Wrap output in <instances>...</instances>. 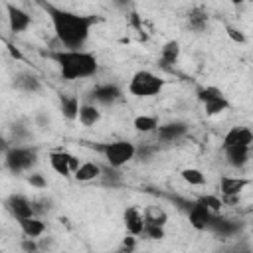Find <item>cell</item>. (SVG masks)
I'll return each mask as SVG.
<instances>
[{"label":"cell","instance_id":"obj_3","mask_svg":"<svg viewBox=\"0 0 253 253\" xmlns=\"http://www.w3.org/2000/svg\"><path fill=\"white\" fill-rule=\"evenodd\" d=\"M93 148H95L97 152H101L103 158H105V162H107V166H111V168H115V170H119V168H123L125 164H128V162L136 156V152H138V148H136L134 142H130V140L95 142Z\"/></svg>","mask_w":253,"mask_h":253},{"label":"cell","instance_id":"obj_10","mask_svg":"<svg viewBox=\"0 0 253 253\" xmlns=\"http://www.w3.org/2000/svg\"><path fill=\"white\" fill-rule=\"evenodd\" d=\"M123 223L125 229L128 231V235L132 237H142V231L146 227V217H144V210H140L138 206H128L123 211Z\"/></svg>","mask_w":253,"mask_h":253},{"label":"cell","instance_id":"obj_2","mask_svg":"<svg viewBox=\"0 0 253 253\" xmlns=\"http://www.w3.org/2000/svg\"><path fill=\"white\" fill-rule=\"evenodd\" d=\"M45 57H49L57 69L61 79L65 81H81L95 77L99 71V59L93 51L87 49H51L45 51Z\"/></svg>","mask_w":253,"mask_h":253},{"label":"cell","instance_id":"obj_20","mask_svg":"<svg viewBox=\"0 0 253 253\" xmlns=\"http://www.w3.org/2000/svg\"><path fill=\"white\" fill-rule=\"evenodd\" d=\"M208 22H210V14H208V10L202 8V6L192 8V10L188 12V16H186V24H188V28H190L192 32H204V30L208 28Z\"/></svg>","mask_w":253,"mask_h":253},{"label":"cell","instance_id":"obj_14","mask_svg":"<svg viewBox=\"0 0 253 253\" xmlns=\"http://www.w3.org/2000/svg\"><path fill=\"white\" fill-rule=\"evenodd\" d=\"M6 14H8L6 16L8 18V28H10L12 34H22L32 26V16L16 4H6Z\"/></svg>","mask_w":253,"mask_h":253},{"label":"cell","instance_id":"obj_22","mask_svg":"<svg viewBox=\"0 0 253 253\" xmlns=\"http://www.w3.org/2000/svg\"><path fill=\"white\" fill-rule=\"evenodd\" d=\"M180 51H182L180 42H178V40H168V42L160 47V63H162L164 67H172V65L178 61Z\"/></svg>","mask_w":253,"mask_h":253},{"label":"cell","instance_id":"obj_27","mask_svg":"<svg viewBox=\"0 0 253 253\" xmlns=\"http://www.w3.org/2000/svg\"><path fill=\"white\" fill-rule=\"evenodd\" d=\"M166 237V231H164V225H158V223H146L144 231H142V239H150V241H160Z\"/></svg>","mask_w":253,"mask_h":253},{"label":"cell","instance_id":"obj_33","mask_svg":"<svg viewBox=\"0 0 253 253\" xmlns=\"http://www.w3.org/2000/svg\"><path fill=\"white\" fill-rule=\"evenodd\" d=\"M36 121H38V125H40L42 128H45V126H49V117H45L43 113H40V115L36 117Z\"/></svg>","mask_w":253,"mask_h":253},{"label":"cell","instance_id":"obj_30","mask_svg":"<svg viewBox=\"0 0 253 253\" xmlns=\"http://www.w3.org/2000/svg\"><path fill=\"white\" fill-rule=\"evenodd\" d=\"M28 184H30L32 188H36V190H45V188H47V180H45L43 174H40V172H32V174L28 176Z\"/></svg>","mask_w":253,"mask_h":253},{"label":"cell","instance_id":"obj_9","mask_svg":"<svg viewBox=\"0 0 253 253\" xmlns=\"http://www.w3.org/2000/svg\"><path fill=\"white\" fill-rule=\"evenodd\" d=\"M4 206H6V210L10 211V215L16 221L18 219H24V217H34L36 215V211H34V200H30L24 194H10L4 200Z\"/></svg>","mask_w":253,"mask_h":253},{"label":"cell","instance_id":"obj_21","mask_svg":"<svg viewBox=\"0 0 253 253\" xmlns=\"http://www.w3.org/2000/svg\"><path fill=\"white\" fill-rule=\"evenodd\" d=\"M99 176H103V166L99 164V162H93V160H85V162H81V166L75 170V174H73V178L77 180V182H91V180H95V178H99Z\"/></svg>","mask_w":253,"mask_h":253},{"label":"cell","instance_id":"obj_5","mask_svg":"<svg viewBox=\"0 0 253 253\" xmlns=\"http://www.w3.org/2000/svg\"><path fill=\"white\" fill-rule=\"evenodd\" d=\"M38 162V148L30 144H14L4 152V164L12 174H22L32 170Z\"/></svg>","mask_w":253,"mask_h":253},{"label":"cell","instance_id":"obj_31","mask_svg":"<svg viewBox=\"0 0 253 253\" xmlns=\"http://www.w3.org/2000/svg\"><path fill=\"white\" fill-rule=\"evenodd\" d=\"M225 32H227L229 40H231V42H235V43H245V42H247L245 34H243L241 30H237V28H231V26H227V28H225Z\"/></svg>","mask_w":253,"mask_h":253},{"label":"cell","instance_id":"obj_29","mask_svg":"<svg viewBox=\"0 0 253 253\" xmlns=\"http://www.w3.org/2000/svg\"><path fill=\"white\" fill-rule=\"evenodd\" d=\"M200 200L213 211V213H219L221 211V206H223V200H219L217 196H213V194H206V196H200Z\"/></svg>","mask_w":253,"mask_h":253},{"label":"cell","instance_id":"obj_12","mask_svg":"<svg viewBox=\"0 0 253 253\" xmlns=\"http://www.w3.org/2000/svg\"><path fill=\"white\" fill-rule=\"evenodd\" d=\"M229 146H245V148H253V130L249 126H231L221 140V150L229 148Z\"/></svg>","mask_w":253,"mask_h":253},{"label":"cell","instance_id":"obj_8","mask_svg":"<svg viewBox=\"0 0 253 253\" xmlns=\"http://www.w3.org/2000/svg\"><path fill=\"white\" fill-rule=\"evenodd\" d=\"M186 211H188V221L196 231H208L210 225H211V219L215 215L200 198L194 200V202H188Z\"/></svg>","mask_w":253,"mask_h":253},{"label":"cell","instance_id":"obj_4","mask_svg":"<svg viewBox=\"0 0 253 253\" xmlns=\"http://www.w3.org/2000/svg\"><path fill=\"white\" fill-rule=\"evenodd\" d=\"M166 85V79H162L160 75H156L154 71L150 69H138L130 75L128 79V93L136 99H150V97H156L162 93Z\"/></svg>","mask_w":253,"mask_h":253},{"label":"cell","instance_id":"obj_28","mask_svg":"<svg viewBox=\"0 0 253 253\" xmlns=\"http://www.w3.org/2000/svg\"><path fill=\"white\" fill-rule=\"evenodd\" d=\"M144 217H146V223H158V225H164L168 219V215L160 208H146Z\"/></svg>","mask_w":253,"mask_h":253},{"label":"cell","instance_id":"obj_35","mask_svg":"<svg viewBox=\"0 0 253 253\" xmlns=\"http://www.w3.org/2000/svg\"><path fill=\"white\" fill-rule=\"evenodd\" d=\"M223 253H235V249H231V251H223Z\"/></svg>","mask_w":253,"mask_h":253},{"label":"cell","instance_id":"obj_7","mask_svg":"<svg viewBox=\"0 0 253 253\" xmlns=\"http://www.w3.org/2000/svg\"><path fill=\"white\" fill-rule=\"evenodd\" d=\"M47 160H49L51 170H53L55 174L63 176V178L73 176L75 170L81 166V160H79L75 154L67 152V150H49Z\"/></svg>","mask_w":253,"mask_h":253},{"label":"cell","instance_id":"obj_17","mask_svg":"<svg viewBox=\"0 0 253 253\" xmlns=\"http://www.w3.org/2000/svg\"><path fill=\"white\" fill-rule=\"evenodd\" d=\"M14 87L20 91V93H28V95H34V93H40L42 91V81L36 73L32 71H20L14 75Z\"/></svg>","mask_w":253,"mask_h":253},{"label":"cell","instance_id":"obj_23","mask_svg":"<svg viewBox=\"0 0 253 253\" xmlns=\"http://www.w3.org/2000/svg\"><path fill=\"white\" fill-rule=\"evenodd\" d=\"M79 109H81V103H79V97L77 95H61V99H59V111H61V115L67 121H77Z\"/></svg>","mask_w":253,"mask_h":253},{"label":"cell","instance_id":"obj_16","mask_svg":"<svg viewBox=\"0 0 253 253\" xmlns=\"http://www.w3.org/2000/svg\"><path fill=\"white\" fill-rule=\"evenodd\" d=\"M249 184H251L249 178L227 174V176H221V178H219V192H221V196H223L225 200H235Z\"/></svg>","mask_w":253,"mask_h":253},{"label":"cell","instance_id":"obj_25","mask_svg":"<svg viewBox=\"0 0 253 253\" xmlns=\"http://www.w3.org/2000/svg\"><path fill=\"white\" fill-rule=\"evenodd\" d=\"M132 126H134L136 132L148 134V132H156V128L160 126V123H158V119L152 117V115H138V117H134Z\"/></svg>","mask_w":253,"mask_h":253},{"label":"cell","instance_id":"obj_18","mask_svg":"<svg viewBox=\"0 0 253 253\" xmlns=\"http://www.w3.org/2000/svg\"><path fill=\"white\" fill-rule=\"evenodd\" d=\"M223 154H225V162L235 168V170H241L247 166L249 162V154H251V148H245V146H229V148H223Z\"/></svg>","mask_w":253,"mask_h":253},{"label":"cell","instance_id":"obj_26","mask_svg":"<svg viewBox=\"0 0 253 253\" xmlns=\"http://www.w3.org/2000/svg\"><path fill=\"white\" fill-rule=\"evenodd\" d=\"M180 176H182V180L186 182V184H190V186H204L206 184V174L200 170V168H184L182 172H180Z\"/></svg>","mask_w":253,"mask_h":253},{"label":"cell","instance_id":"obj_32","mask_svg":"<svg viewBox=\"0 0 253 253\" xmlns=\"http://www.w3.org/2000/svg\"><path fill=\"white\" fill-rule=\"evenodd\" d=\"M20 247L24 249V253H40V243H38V239L26 237V239L20 243Z\"/></svg>","mask_w":253,"mask_h":253},{"label":"cell","instance_id":"obj_13","mask_svg":"<svg viewBox=\"0 0 253 253\" xmlns=\"http://www.w3.org/2000/svg\"><path fill=\"white\" fill-rule=\"evenodd\" d=\"M241 229H243V223L239 219H231V217H223L215 213L208 231H211L217 237H235L237 233H241Z\"/></svg>","mask_w":253,"mask_h":253},{"label":"cell","instance_id":"obj_11","mask_svg":"<svg viewBox=\"0 0 253 253\" xmlns=\"http://www.w3.org/2000/svg\"><path fill=\"white\" fill-rule=\"evenodd\" d=\"M186 134H188V125L184 121H170L156 128V138H158V142H164V144L178 142Z\"/></svg>","mask_w":253,"mask_h":253},{"label":"cell","instance_id":"obj_19","mask_svg":"<svg viewBox=\"0 0 253 253\" xmlns=\"http://www.w3.org/2000/svg\"><path fill=\"white\" fill-rule=\"evenodd\" d=\"M18 227L24 233V237H30V239H40L45 233V223L38 215L18 219Z\"/></svg>","mask_w":253,"mask_h":253},{"label":"cell","instance_id":"obj_34","mask_svg":"<svg viewBox=\"0 0 253 253\" xmlns=\"http://www.w3.org/2000/svg\"><path fill=\"white\" fill-rule=\"evenodd\" d=\"M235 253H253V247L249 243H239L235 247Z\"/></svg>","mask_w":253,"mask_h":253},{"label":"cell","instance_id":"obj_15","mask_svg":"<svg viewBox=\"0 0 253 253\" xmlns=\"http://www.w3.org/2000/svg\"><path fill=\"white\" fill-rule=\"evenodd\" d=\"M91 99L101 105H115L123 99V89L117 83H99L91 89Z\"/></svg>","mask_w":253,"mask_h":253},{"label":"cell","instance_id":"obj_24","mask_svg":"<svg viewBox=\"0 0 253 253\" xmlns=\"http://www.w3.org/2000/svg\"><path fill=\"white\" fill-rule=\"evenodd\" d=\"M77 121H79L83 126H95V125L101 121V111H99V107H97L95 103H81Z\"/></svg>","mask_w":253,"mask_h":253},{"label":"cell","instance_id":"obj_6","mask_svg":"<svg viewBox=\"0 0 253 253\" xmlns=\"http://www.w3.org/2000/svg\"><path fill=\"white\" fill-rule=\"evenodd\" d=\"M198 101L202 103L204 111L208 117H215L221 115L229 109V101L223 95V91L215 85H208V87H200L198 89Z\"/></svg>","mask_w":253,"mask_h":253},{"label":"cell","instance_id":"obj_1","mask_svg":"<svg viewBox=\"0 0 253 253\" xmlns=\"http://www.w3.org/2000/svg\"><path fill=\"white\" fill-rule=\"evenodd\" d=\"M40 6L49 16V22L59 45L63 49H83V45L91 36V28L97 24V16L77 14L49 2H42Z\"/></svg>","mask_w":253,"mask_h":253}]
</instances>
